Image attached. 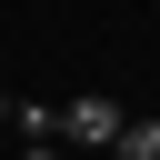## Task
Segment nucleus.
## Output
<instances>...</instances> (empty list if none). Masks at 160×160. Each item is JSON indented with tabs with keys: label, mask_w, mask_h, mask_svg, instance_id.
I'll use <instances>...</instances> for the list:
<instances>
[{
	"label": "nucleus",
	"mask_w": 160,
	"mask_h": 160,
	"mask_svg": "<svg viewBox=\"0 0 160 160\" xmlns=\"http://www.w3.org/2000/svg\"><path fill=\"white\" fill-rule=\"evenodd\" d=\"M120 130H130V110H120V100H100V90L60 110V140H70V150H110Z\"/></svg>",
	"instance_id": "nucleus-1"
},
{
	"label": "nucleus",
	"mask_w": 160,
	"mask_h": 160,
	"mask_svg": "<svg viewBox=\"0 0 160 160\" xmlns=\"http://www.w3.org/2000/svg\"><path fill=\"white\" fill-rule=\"evenodd\" d=\"M110 160H160V120H130V130L110 140Z\"/></svg>",
	"instance_id": "nucleus-2"
}]
</instances>
